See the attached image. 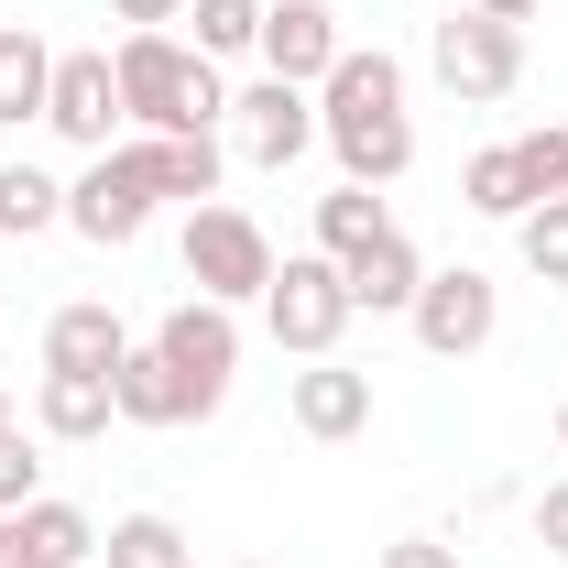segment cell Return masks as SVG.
Instances as JSON below:
<instances>
[{
  "label": "cell",
  "mask_w": 568,
  "mask_h": 568,
  "mask_svg": "<svg viewBox=\"0 0 568 568\" xmlns=\"http://www.w3.org/2000/svg\"><path fill=\"white\" fill-rule=\"evenodd\" d=\"M317 142L339 153L351 186H394L416 164V110H405V55L351 44L339 67L317 77Z\"/></svg>",
  "instance_id": "6da1fadb"
},
{
  "label": "cell",
  "mask_w": 568,
  "mask_h": 568,
  "mask_svg": "<svg viewBox=\"0 0 568 568\" xmlns=\"http://www.w3.org/2000/svg\"><path fill=\"white\" fill-rule=\"evenodd\" d=\"M110 77H121V121L132 132H219L230 121V77L197 44H175V33H121Z\"/></svg>",
  "instance_id": "7a4b0ae2"
},
{
  "label": "cell",
  "mask_w": 568,
  "mask_h": 568,
  "mask_svg": "<svg viewBox=\"0 0 568 568\" xmlns=\"http://www.w3.org/2000/svg\"><path fill=\"white\" fill-rule=\"evenodd\" d=\"M351 274L328 263V252H284L274 263V284H263V328H274V351H295V361H328L339 339H351Z\"/></svg>",
  "instance_id": "3957f363"
},
{
  "label": "cell",
  "mask_w": 568,
  "mask_h": 568,
  "mask_svg": "<svg viewBox=\"0 0 568 568\" xmlns=\"http://www.w3.org/2000/svg\"><path fill=\"white\" fill-rule=\"evenodd\" d=\"M186 284L209 295V306H263V284H274V241H263V219L209 197V209H186Z\"/></svg>",
  "instance_id": "277c9868"
},
{
  "label": "cell",
  "mask_w": 568,
  "mask_h": 568,
  "mask_svg": "<svg viewBox=\"0 0 568 568\" xmlns=\"http://www.w3.org/2000/svg\"><path fill=\"white\" fill-rule=\"evenodd\" d=\"M153 351L175 361V383H186V416L209 426L230 405V372H241V306H209V295H175L164 317H153Z\"/></svg>",
  "instance_id": "5b68a950"
},
{
  "label": "cell",
  "mask_w": 568,
  "mask_h": 568,
  "mask_svg": "<svg viewBox=\"0 0 568 568\" xmlns=\"http://www.w3.org/2000/svg\"><path fill=\"white\" fill-rule=\"evenodd\" d=\"M426 67H437V88L448 99H514V77H525V22H493V11H448L437 33H426Z\"/></svg>",
  "instance_id": "8992f818"
},
{
  "label": "cell",
  "mask_w": 568,
  "mask_h": 568,
  "mask_svg": "<svg viewBox=\"0 0 568 568\" xmlns=\"http://www.w3.org/2000/svg\"><path fill=\"white\" fill-rule=\"evenodd\" d=\"M405 328H416V351L426 361H470V351H493V328H503V284L481 274V263H426L416 284V306H405Z\"/></svg>",
  "instance_id": "52a82bcc"
},
{
  "label": "cell",
  "mask_w": 568,
  "mask_h": 568,
  "mask_svg": "<svg viewBox=\"0 0 568 568\" xmlns=\"http://www.w3.org/2000/svg\"><path fill=\"white\" fill-rule=\"evenodd\" d=\"M153 175H142V153L132 142H110V153H88V175L67 186V230L77 241H99V252H132L142 230H153Z\"/></svg>",
  "instance_id": "ba28073f"
},
{
  "label": "cell",
  "mask_w": 568,
  "mask_h": 568,
  "mask_svg": "<svg viewBox=\"0 0 568 568\" xmlns=\"http://www.w3.org/2000/svg\"><path fill=\"white\" fill-rule=\"evenodd\" d=\"M230 142H241V164L284 175V164L317 142V88H284V77H252V88H230Z\"/></svg>",
  "instance_id": "9c48e42d"
},
{
  "label": "cell",
  "mask_w": 568,
  "mask_h": 568,
  "mask_svg": "<svg viewBox=\"0 0 568 568\" xmlns=\"http://www.w3.org/2000/svg\"><path fill=\"white\" fill-rule=\"evenodd\" d=\"M44 132L77 142V153H110V142H121V77H110V44H77V55H55Z\"/></svg>",
  "instance_id": "30bf717a"
},
{
  "label": "cell",
  "mask_w": 568,
  "mask_h": 568,
  "mask_svg": "<svg viewBox=\"0 0 568 568\" xmlns=\"http://www.w3.org/2000/svg\"><path fill=\"white\" fill-rule=\"evenodd\" d=\"M263 77H284V88H317V77L351 55V33H339V11L328 0H263Z\"/></svg>",
  "instance_id": "8fae6325"
},
{
  "label": "cell",
  "mask_w": 568,
  "mask_h": 568,
  "mask_svg": "<svg viewBox=\"0 0 568 568\" xmlns=\"http://www.w3.org/2000/svg\"><path fill=\"white\" fill-rule=\"evenodd\" d=\"M99 558V525L67 493H33L22 514H0V568H88Z\"/></svg>",
  "instance_id": "7c38bea8"
},
{
  "label": "cell",
  "mask_w": 568,
  "mask_h": 568,
  "mask_svg": "<svg viewBox=\"0 0 568 568\" xmlns=\"http://www.w3.org/2000/svg\"><path fill=\"white\" fill-rule=\"evenodd\" d=\"M142 175H153V197H186V209H209L219 175H230V142L219 132H132Z\"/></svg>",
  "instance_id": "4fadbf2b"
},
{
  "label": "cell",
  "mask_w": 568,
  "mask_h": 568,
  "mask_svg": "<svg viewBox=\"0 0 568 568\" xmlns=\"http://www.w3.org/2000/svg\"><path fill=\"white\" fill-rule=\"evenodd\" d=\"M295 426H306V437H328V448L361 437V426H372V372H351L339 351L306 361V372H295Z\"/></svg>",
  "instance_id": "5bb4252c"
},
{
  "label": "cell",
  "mask_w": 568,
  "mask_h": 568,
  "mask_svg": "<svg viewBox=\"0 0 568 568\" xmlns=\"http://www.w3.org/2000/svg\"><path fill=\"white\" fill-rule=\"evenodd\" d=\"M132 351V328H121V306H99V295H77L44 317V372H121Z\"/></svg>",
  "instance_id": "9a60e30c"
},
{
  "label": "cell",
  "mask_w": 568,
  "mask_h": 568,
  "mask_svg": "<svg viewBox=\"0 0 568 568\" xmlns=\"http://www.w3.org/2000/svg\"><path fill=\"white\" fill-rule=\"evenodd\" d=\"M339 274H351V306H361V317H405L416 284H426V252L405 241V230H383V241H361Z\"/></svg>",
  "instance_id": "2e32d148"
},
{
  "label": "cell",
  "mask_w": 568,
  "mask_h": 568,
  "mask_svg": "<svg viewBox=\"0 0 568 568\" xmlns=\"http://www.w3.org/2000/svg\"><path fill=\"white\" fill-rule=\"evenodd\" d=\"M33 426H44L55 448L110 437V426H121V405H110V372H44V383H33Z\"/></svg>",
  "instance_id": "e0dca14e"
},
{
  "label": "cell",
  "mask_w": 568,
  "mask_h": 568,
  "mask_svg": "<svg viewBox=\"0 0 568 568\" xmlns=\"http://www.w3.org/2000/svg\"><path fill=\"white\" fill-rule=\"evenodd\" d=\"M110 405H121V426H197V416H186V383H175V361L153 351V339H132V351H121V372H110Z\"/></svg>",
  "instance_id": "ac0fdd59"
},
{
  "label": "cell",
  "mask_w": 568,
  "mask_h": 568,
  "mask_svg": "<svg viewBox=\"0 0 568 568\" xmlns=\"http://www.w3.org/2000/svg\"><path fill=\"white\" fill-rule=\"evenodd\" d=\"M44 88H55V44L33 22H0V132L44 121Z\"/></svg>",
  "instance_id": "d6986e66"
},
{
  "label": "cell",
  "mask_w": 568,
  "mask_h": 568,
  "mask_svg": "<svg viewBox=\"0 0 568 568\" xmlns=\"http://www.w3.org/2000/svg\"><path fill=\"white\" fill-rule=\"evenodd\" d=\"M459 209H481V219H525L536 209V175H525L514 142H481V153L459 164Z\"/></svg>",
  "instance_id": "ffe728a7"
},
{
  "label": "cell",
  "mask_w": 568,
  "mask_h": 568,
  "mask_svg": "<svg viewBox=\"0 0 568 568\" xmlns=\"http://www.w3.org/2000/svg\"><path fill=\"white\" fill-rule=\"evenodd\" d=\"M383 230H394V209H383V186H351V175H339V186L317 197V252H328V263H351L361 241H383Z\"/></svg>",
  "instance_id": "44dd1931"
},
{
  "label": "cell",
  "mask_w": 568,
  "mask_h": 568,
  "mask_svg": "<svg viewBox=\"0 0 568 568\" xmlns=\"http://www.w3.org/2000/svg\"><path fill=\"white\" fill-rule=\"evenodd\" d=\"M99 558L110 568H197V547H186L175 514H121V525L99 536Z\"/></svg>",
  "instance_id": "7402d4cb"
},
{
  "label": "cell",
  "mask_w": 568,
  "mask_h": 568,
  "mask_svg": "<svg viewBox=\"0 0 568 568\" xmlns=\"http://www.w3.org/2000/svg\"><path fill=\"white\" fill-rule=\"evenodd\" d=\"M67 219V186L44 175V164H0V241H33V230H55Z\"/></svg>",
  "instance_id": "603a6c76"
},
{
  "label": "cell",
  "mask_w": 568,
  "mask_h": 568,
  "mask_svg": "<svg viewBox=\"0 0 568 568\" xmlns=\"http://www.w3.org/2000/svg\"><path fill=\"white\" fill-rule=\"evenodd\" d=\"M186 22H197V55L209 67H230V55L263 44V0H186Z\"/></svg>",
  "instance_id": "cb8c5ba5"
},
{
  "label": "cell",
  "mask_w": 568,
  "mask_h": 568,
  "mask_svg": "<svg viewBox=\"0 0 568 568\" xmlns=\"http://www.w3.org/2000/svg\"><path fill=\"white\" fill-rule=\"evenodd\" d=\"M514 252H525V274L568 284V197H536V209L514 219Z\"/></svg>",
  "instance_id": "d4e9b609"
},
{
  "label": "cell",
  "mask_w": 568,
  "mask_h": 568,
  "mask_svg": "<svg viewBox=\"0 0 568 568\" xmlns=\"http://www.w3.org/2000/svg\"><path fill=\"white\" fill-rule=\"evenodd\" d=\"M514 153H525V175H536V197H568V121H547V132H525Z\"/></svg>",
  "instance_id": "484cf974"
},
{
  "label": "cell",
  "mask_w": 568,
  "mask_h": 568,
  "mask_svg": "<svg viewBox=\"0 0 568 568\" xmlns=\"http://www.w3.org/2000/svg\"><path fill=\"white\" fill-rule=\"evenodd\" d=\"M33 493H44V459H33V437L11 426V437H0V514H22Z\"/></svg>",
  "instance_id": "4316f807"
},
{
  "label": "cell",
  "mask_w": 568,
  "mask_h": 568,
  "mask_svg": "<svg viewBox=\"0 0 568 568\" xmlns=\"http://www.w3.org/2000/svg\"><path fill=\"white\" fill-rule=\"evenodd\" d=\"M536 547H547V558H568V481H547V493H536Z\"/></svg>",
  "instance_id": "83f0119b"
},
{
  "label": "cell",
  "mask_w": 568,
  "mask_h": 568,
  "mask_svg": "<svg viewBox=\"0 0 568 568\" xmlns=\"http://www.w3.org/2000/svg\"><path fill=\"white\" fill-rule=\"evenodd\" d=\"M372 568H459V547H437V536H394Z\"/></svg>",
  "instance_id": "f1b7e54d"
},
{
  "label": "cell",
  "mask_w": 568,
  "mask_h": 568,
  "mask_svg": "<svg viewBox=\"0 0 568 568\" xmlns=\"http://www.w3.org/2000/svg\"><path fill=\"white\" fill-rule=\"evenodd\" d=\"M110 22L121 33H164V22H186V0H110Z\"/></svg>",
  "instance_id": "f546056e"
},
{
  "label": "cell",
  "mask_w": 568,
  "mask_h": 568,
  "mask_svg": "<svg viewBox=\"0 0 568 568\" xmlns=\"http://www.w3.org/2000/svg\"><path fill=\"white\" fill-rule=\"evenodd\" d=\"M470 11H493V22H536L547 0H470Z\"/></svg>",
  "instance_id": "4dcf8cb0"
},
{
  "label": "cell",
  "mask_w": 568,
  "mask_h": 568,
  "mask_svg": "<svg viewBox=\"0 0 568 568\" xmlns=\"http://www.w3.org/2000/svg\"><path fill=\"white\" fill-rule=\"evenodd\" d=\"M11 426H22V405H11V394H0V437H11Z\"/></svg>",
  "instance_id": "1f68e13d"
},
{
  "label": "cell",
  "mask_w": 568,
  "mask_h": 568,
  "mask_svg": "<svg viewBox=\"0 0 568 568\" xmlns=\"http://www.w3.org/2000/svg\"><path fill=\"white\" fill-rule=\"evenodd\" d=\"M558 448H568V405H558Z\"/></svg>",
  "instance_id": "d6a6232c"
},
{
  "label": "cell",
  "mask_w": 568,
  "mask_h": 568,
  "mask_svg": "<svg viewBox=\"0 0 568 568\" xmlns=\"http://www.w3.org/2000/svg\"><path fill=\"white\" fill-rule=\"evenodd\" d=\"M230 568H263V558H230Z\"/></svg>",
  "instance_id": "836d02e7"
}]
</instances>
